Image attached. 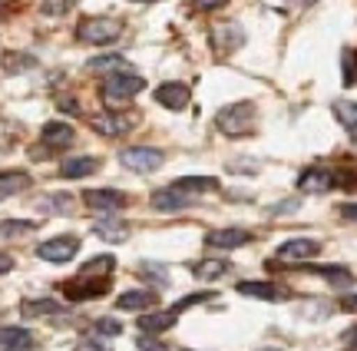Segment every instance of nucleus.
<instances>
[{
  "mask_svg": "<svg viewBox=\"0 0 357 351\" xmlns=\"http://www.w3.org/2000/svg\"><path fill=\"white\" fill-rule=\"evenodd\" d=\"M146 90V80L136 73V70H116V73H109V77H102V103H106V110H119V106H126L129 100H136L139 93Z\"/></svg>",
  "mask_w": 357,
  "mask_h": 351,
  "instance_id": "1",
  "label": "nucleus"
},
{
  "mask_svg": "<svg viewBox=\"0 0 357 351\" xmlns=\"http://www.w3.org/2000/svg\"><path fill=\"white\" fill-rule=\"evenodd\" d=\"M255 123H258V110L252 100L229 103L215 113V126L225 136H248V133H255Z\"/></svg>",
  "mask_w": 357,
  "mask_h": 351,
  "instance_id": "2",
  "label": "nucleus"
},
{
  "mask_svg": "<svg viewBox=\"0 0 357 351\" xmlns=\"http://www.w3.org/2000/svg\"><path fill=\"white\" fill-rule=\"evenodd\" d=\"M119 33H123V27L113 17H86L77 27V40H83L89 47H106V43L119 40Z\"/></svg>",
  "mask_w": 357,
  "mask_h": 351,
  "instance_id": "3",
  "label": "nucleus"
},
{
  "mask_svg": "<svg viewBox=\"0 0 357 351\" xmlns=\"http://www.w3.org/2000/svg\"><path fill=\"white\" fill-rule=\"evenodd\" d=\"M119 163H123V170L146 176V172L162 170L166 153H162V149H153V146H126V149L119 153Z\"/></svg>",
  "mask_w": 357,
  "mask_h": 351,
  "instance_id": "4",
  "label": "nucleus"
},
{
  "mask_svg": "<svg viewBox=\"0 0 357 351\" xmlns=\"http://www.w3.org/2000/svg\"><path fill=\"white\" fill-rule=\"evenodd\" d=\"M79 252V235H53L47 242L37 246V259L50 262V265H66L73 262Z\"/></svg>",
  "mask_w": 357,
  "mask_h": 351,
  "instance_id": "5",
  "label": "nucleus"
},
{
  "mask_svg": "<svg viewBox=\"0 0 357 351\" xmlns=\"http://www.w3.org/2000/svg\"><path fill=\"white\" fill-rule=\"evenodd\" d=\"M109 278L113 275H77L73 282L63 285V295L70 301H89V299H100L109 292Z\"/></svg>",
  "mask_w": 357,
  "mask_h": 351,
  "instance_id": "6",
  "label": "nucleus"
},
{
  "mask_svg": "<svg viewBox=\"0 0 357 351\" xmlns=\"http://www.w3.org/2000/svg\"><path fill=\"white\" fill-rule=\"evenodd\" d=\"M83 202H86L93 212H100V216H116L119 209L129 206V195L119 193V189H86V193H83Z\"/></svg>",
  "mask_w": 357,
  "mask_h": 351,
  "instance_id": "7",
  "label": "nucleus"
},
{
  "mask_svg": "<svg viewBox=\"0 0 357 351\" xmlns=\"http://www.w3.org/2000/svg\"><path fill=\"white\" fill-rule=\"evenodd\" d=\"M153 100L159 106L172 110V113H182V110L189 106V100H192V90L185 87V83H178V80H166V83H159V87H155Z\"/></svg>",
  "mask_w": 357,
  "mask_h": 351,
  "instance_id": "8",
  "label": "nucleus"
},
{
  "mask_svg": "<svg viewBox=\"0 0 357 351\" xmlns=\"http://www.w3.org/2000/svg\"><path fill=\"white\" fill-rule=\"evenodd\" d=\"M136 126V117H126V113H119V110H106L100 117L93 119V130L106 136V140H116V136H126L129 130Z\"/></svg>",
  "mask_w": 357,
  "mask_h": 351,
  "instance_id": "9",
  "label": "nucleus"
},
{
  "mask_svg": "<svg viewBox=\"0 0 357 351\" xmlns=\"http://www.w3.org/2000/svg\"><path fill=\"white\" fill-rule=\"evenodd\" d=\"M149 206H153L155 212H182V209L195 206V195L178 193L172 186H162V189H155V193L149 195Z\"/></svg>",
  "mask_w": 357,
  "mask_h": 351,
  "instance_id": "10",
  "label": "nucleus"
},
{
  "mask_svg": "<svg viewBox=\"0 0 357 351\" xmlns=\"http://www.w3.org/2000/svg\"><path fill=\"white\" fill-rule=\"evenodd\" d=\"M155 305H159V295H155V288H129L123 292L119 299H116V308L119 312H153Z\"/></svg>",
  "mask_w": 357,
  "mask_h": 351,
  "instance_id": "11",
  "label": "nucleus"
},
{
  "mask_svg": "<svg viewBox=\"0 0 357 351\" xmlns=\"http://www.w3.org/2000/svg\"><path fill=\"white\" fill-rule=\"evenodd\" d=\"M314 255H321V242L318 239H288L278 246V259L284 262H311Z\"/></svg>",
  "mask_w": 357,
  "mask_h": 351,
  "instance_id": "12",
  "label": "nucleus"
},
{
  "mask_svg": "<svg viewBox=\"0 0 357 351\" xmlns=\"http://www.w3.org/2000/svg\"><path fill=\"white\" fill-rule=\"evenodd\" d=\"M73 140H77V130L70 123H63V119H53V123H47L40 130V143L47 149H66V146H73Z\"/></svg>",
  "mask_w": 357,
  "mask_h": 351,
  "instance_id": "13",
  "label": "nucleus"
},
{
  "mask_svg": "<svg viewBox=\"0 0 357 351\" xmlns=\"http://www.w3.org/2000/svg\"><path fill=\"white\" fill-rule=\"evenodd\" d=\"M298 189L301 193H331L334 189V172L324 166H311L298 176Z\"/></svg>",
  "mask_w": 357,
  "mask_h": 351,
  "instance_id": "14",
  "label": "nucleus"
},
{
  "mask_svg": "<svg viewBox=\"0 0 357 351\" xmlns=\"http://www.w3.org/2000/svg\"><path fill=\"white\" fill-rule=\"evenodd\" d=\"M178 322V312L169 305V308H153V312H146L139 318V328H142V335H162V331H169V328Z\"/></svg>",
  "mask_w": 357,
  "mask_h": 351,
  "instance_id": "15",
  "label": "nucleus"
},
{
  "mask_svg": "<svg viewBox=\"0 0 357 351\" xmlns=\"http://www.w3.org/2000/svg\"><path fill=\"white\" fill-rule=\"evenodd\" d=\"M252 242L248 229H215V232L205 235V246L208 248H242Z\"/></svg>",
  "mask_w": 357,
  "mask_h": 351,
  "instance_id": "16",
  "label": "nucleus"
},
{
  "mask_svg": "<svg viewBox=\"0 0 357 351\" xmlns=\"http://www.w3.org/2000/svg\"><path fill=\"white\" fill-rule=\"evenodd\" d=\"M33 348V331L24 325L0 328V351H30Z\"/></svg>",
  "mask_w": 357,
  "mask_h": 351,
  "instance_id": "17",
  "label": "nucleus"
},
{
  "mask_svg": "<svg viewBox=\"0 0 357 351\" xmlns=\"http://www.w3.org/2000/svg\"><path fill=\"white\" fill-rule=\"evenodd\" d=\"M238 295H245V299H261V301H284L288 299V292L281 285H275V282H238Z\"/></svg>",
  "mask_w": 357,
  "mask_h": 351,
  "instance_id": "18",
  "label": "nucleus"
},
{
  "mask_svg": "<svg viewBox=\"0 0 357 351\" xmlns=\"http://www.w3.org/2000/svg\"><path fill=\"white\" fill-rule=\"evenodd\" d=\"M93 232L106 239V242H126L129 239V225L123 219H116V216H100V219L93 222Z\"/></svg>",
  "mask_w": 357,
  "mask_h": 351,
  "instance_id": "19",
  "label": "nucleus"
},
{
  "mask_svg": "<svg viewBox=\"0 0 357 351\" xmlns=\"http://www.w3.org/2000/svg\"><path fill=\"white\" fill-rule=\"evenodd\" d=\"M96 170H100V159L96 156H70V159H63L60 176H63V179H86V176H93Z\"/></svg>",
  "mask_w": 357,
  "mask_h": 351,
  "instance_id": "20",
  "label": "nucleus"
},
{
  "mask_svg": "<svg viewBox=\"0 0 357 351\" xmlns=\"http://www.w3.org/2000/svg\"><path fill=\"white\" fill-rule=\"evenodd\" d=\"M30 172H24V170H3L0 172V202L3 199H10V195H17V193H24V189H30Z\"/></svg>",
  "mask_w": 357,
  "mask_h": 351,
  "instance_id": "21",
  "label": "nucleus"
},
{
  "mask_svg": "<svg viewBox=\"0 0 357 351\" xmlns=\"http://www.w3.org/2000/svg\"><path fill=\"white\" fill-rule=\"evenodd\" d=\"M172 189H178V193H189V195L218 193V179H215V176H178V179L172 182Z\"/></svg>",
  "mask_w": 357,
  "mask_h": 351,
  "instance_id": "22",
  "label": "nucleus"
},
{
  "mask_svg": "<svg viewBox=\"0 0 357 351\" xmlns=\"http://www.w3.org/2000/svg\"><path fill=\"white\" fill-rule=\"evenodd\" d=\"M86 70L100 73V77H109L116 70H126V57H123V53H100V57L86 60Z\"/></svg>",
  "mask_w": 357,
  "mask_h": 351,
  "instance_id": "23",
  "label": "nucleus"
},
{
  "mask_svg": "<svg viewBox=\"0 0 357 351\" xmlns=\"http://www.w3.org/2000/svg\"><path fill=\"white\" fill-rule=\"evenodd\" d=\"M63 305L56 299H24L20 301V315L24 318H40V315H60Z\"/></svg>",
  "mask_w": 357,
  "mask_h": 351,
  "instance_id": "24",
  "label": "nucleus"
},
{
  "mask_svg": "<svg viewBox=\"0 0 357 351\" xmlns=\"http://www.w3.org/2000/svg\"><path fill=\"white\" fill-rule=\"evenodd\" d=\"M225 272H231V265L225 259H205V262H195V265H192V275H195L199 282H215V278H222Z\"/></svg>",
  "mask_w": 357,
  "mask_h": 351,
  "instance_id": "25",
  "label": "nucleus"
},
{
  "mask_svg": "<svg viewBox=\"0 0 357 351\" xmlns=\"http://www.w3.org/2000/svg\"><path fill=\"white\" fill-rule=\"evenodd\" d=\"M40 209L47 212V216H70L73 212V195L70 193H50L40 199Z\"/></svg>",
  "mask_w": 357,
  "mask_h": 351,
  "instance_id": "26",
  "label": "nucleus"
},
{
  "mask_svg": "<svg viewBox=\"0 0 357 351\" xmlns=\"http://www.w3.org/2000/svg\"><path fill=\"white\" fill-rule=\"evenodd\" d=\"M331 110H334V117H337V123L354 136V143H357V103L354 100H337Z\"/></svg>",
  "mask_w": 357,
  "mask_h": 351,
  "instance_id": "27",
  "label": "nucleus"
},
{
  "mask_svg": "<svg viewBox=\"0 0 357 351\" xmlns=\"http://www.w3.org/2000/svg\"><path fill=\"white\" fill-rule=\"evenodd\" d=\"M37 229V222L33 219H3L0 222V242H7V239H17V235H26Z\"/></svg>",
  "mask_w": 357,
  "mask_h": 351,
  "instance_id": "28",
  "label": "nucleus"
},
{
  "mask_svg": "<svg viewBox=\"0 0 357 351\" xmlns=\"http://www.w3.org/2000/svg\"><path fill=\"white\" fill-rule=\"evenodd\" d=\"M305 272H314V275H324L331 282H351V272L341 269V265H307Z\"/></svg>",
  "mask_w": 357,
  "mask_h": 351,
  "instance_id": "29",
  "label": "nucleus"
},
{
  "mask_svg": "<svg viewBox=\"0 0 357 351\" xmlns=\"http://www.w3.org/2000/svg\"><path fill=\"white\" fill-rule=\"evenodd\" d=\"M341 66H344V87L357 83V50H354V47H347V50H344V60H341Z\"/></svg>",
  "mask_w": 357,
  "mask_h": 351,
  "instance_id": "30",
  "label": "nucleus"
},
{
  "mask_svg": "<svg viewBox=\"0 0 357 351\" xmlns=\"http://www.w3.org/2000/svg\"><path fill=\"white\" fill-rule=\"evenodd\" d=\"M93 331H96V335H106V338L123 335V328H119V322H116V318H96V322H93Z\"/></svg>",
  "mask_w": 357,
  "mask_h": 351,
  "instance_id": "31",
  "label": "nucleus"
},
{
  "mask_svg": "<svg viewBox=\"0 0 357 351\" xmlns=\"http://www.w3.org/2000/svg\"><path fill=\"white\" fill-rule=\"evenodd\" d=\"M136 348L139 351H172L159 335H142V331H139V338H136Z\"/></svg>",
  "mask_w": 357,
  "mask_h": 351,
  "instance_id": "32",
  "label": "nucleus"
},
{
  "mask_svg": "<svg viewBox=\"0 0 357 351\" xmlns=\"http://www.w3.org/2000/svg\"><path fill=\"white\" fill-rule=\"evenodd\" d=\"M70 3H77V0H43V3H40V10L47 13V17H56V13H63Z\"/></svg>",
  "mask_w": 357,
  "mask_h": 351,
  "instance_id": "33",
  "label": "nucleus"
},
{
  "mask_svg": "<svg viewBox=\"0 0 357 351\" xmlns=\"http://www.w3.org/2000/svg\"><path fill=\"white\" fill-rule=\"evenodd\" d=\"M73 351H109V348H106V345L100 341V335H96V338H83Z\"/></svg>",
  "mask_w": 357,
  "mask_h": 351,
  "instance_id": "34",
  "label": "nucleus"
},
{
  "mask_svg": "<svg viewBox=\"0 0 357 351\" xmlns=\"http://www.w3.org/2000/svg\"><path fill=\"white\" fill-rule=\"evenodd\" d=\"M229 0H195V7L199 10H218V7H225Z\"/></svg>",
  "mask_w": 357,
  "mask_h": 351,
  "instance_id": "35",
  "label": "nucleus"
},
{
  "mask_svg": "<svg viewBox=\"0 0 357 351\" xmlns=\"http://www.w3.org/2000/svg\"><path fill=\"white\" fill-rule=\"evenodd\" d=\"M341 216L351 219V222H357V202H344V206H341Z\"/></svg>",
  "mask_w": 357,
  "mask_h": 351,
  "instance_id": "36",
  "label": "nucleus"
},
{
  "mask_svg": "<svg viewBox=\"0 0 357 351\" xmlns=\"http://www.w3.org/2000/svg\"><path fill=\"white\" fill-rule=\"evenodd\" d=\"M7 272H13V259L7 252H0V275H7Z\"/></svg>",
  "mask_w": 357,
  "mask_h": 351,
  "instance_id": "37",
  "label": "nucleus"
},
{
  "mask_svg": "<svg viewBox=\"0 0 357 351\" xmlns=\"http://www.w3.org/2000/svg\"><path fill=\"white\" fill-rule=\"evenodd\" d=\"M341 308L357 315V295H344V299H341Z\"/></svg>",
  "mask_w": 357,
  "mask_h": 351,
  "instance_id": "38",
  "label": "nucleus"
},
{
  "mask_svg": "<svg viewBox=\"0 0 357 351\" xmlns=\"http://www.w3.org/2000/svg\"><path fill=\"white\" fill-rule=\"evenodd\" d=\"M60 106H63L66 113H73V117H77V113H79V103H77V100H63V103H60Z\"/></svg>",
  "mask_w": 357,
  "mask_h": 351,
  "instance_id": "39",
  "label": "nucleus"
},
{
  "mask_svg": "<svg viewBox=\"0 0 357 351\" xmlns=\"http://www.w3.org/2000/svg\"><path fill=\"white\" fill-rule=\"evenodd\" d=\"M344 341H347V345H357V325H354V328H347V331H344Z\"/></svg>",
  "mask_w": 357,
  "mask_h": 351,
  "instance_id": "40",
  "label": "nucleus"
},
{
  "mask_svg": "<svg viewBox=\"0 0 357 351\" xmlns=\"http://www.w3.org/2000/svg\"><path fill=\"white\" fill-rule=\"evenodd\" d=\"M132 3H153V0H132Z\"/></svg>",
  "mask_w": 357,
  "mask_h": 351,
  "instance_id": "41",
  "label": "nucleus"
},
{
  "mask_svg": "<svg viewBox=\"0 0 357 351\" xmlns=\"http://www.w3.org/2000/svg\"><path fill=\"white\" fill-rule=\"evenodd\" d=\"M261 351H281V348H261Z\"/></svg>",
  "mask_w": 357,
  "mask_h": 351,
  "instance_id": "42",
  "label": "nucleus"
},
{
  "mask_svg": "<svg viewBox=\"0 0 357 351\" xmlns=\"http://www.w3.org/2000/svg\"><path fill=\"white\" fill-rule=\"evenodd\" d=\"M182 351H189V348H182Z\"/></svg>",
  "mask_w": 357,
  "mask_h": 351,
  "instance_id": "43",
  "label": "nucleus"
}]
</instances>
